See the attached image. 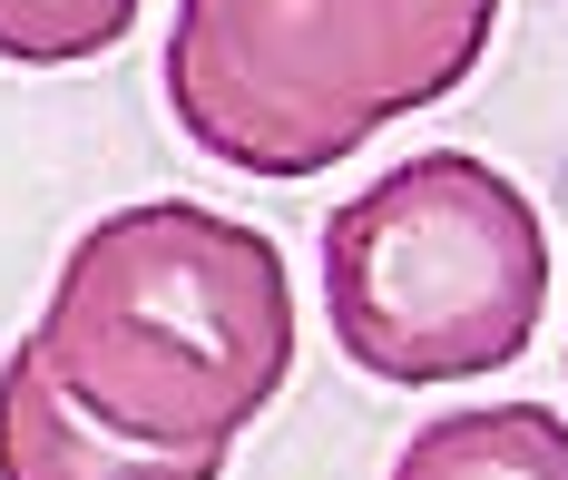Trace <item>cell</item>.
I'll list each match as a JSON object with an SVG mask.
<instances>
[{"label":"cell","mask_w":568,"mask_h":480,"mask_svg":"<svg viewBox=\"0 0 568 480\" xmlns=\"http://www.w3.org/2000/svg\"><path fill=\"white\" fill-rule=\"evenodd\" d=\"M20 344L118 441L235 451V431L294 372V275L265 226L196 196H148L59 255Z\"/></svg>","instance_id":"cell-1"},{"label":"cell","mask_w":568,"mask_h":480,"mask_svg":"<svg viewBox=\"0 0 568 480\" xmlns=\"http://www.w3.org/2000/svg\"><path fill=\"white\" fill-rule=\"evenodd\" d=\"M500 0H176L168 119L245 177H324L432 99L470 89Z\"/></svg>","instance_id":"cell-2"},{"label":"cell","mask_w":568,"mask_h":480,"mask_svg":"<svg viewBox=\"0 0 568 480\" xmlns=\"http://www.w3.org/2000/svg\"><path fill=\"white\" fill-rule=\"evenodd\" d=\"M324 324L353 372L442 392L500 372L549 324V226L470 147H422L324 216Z\"/></svg>","instance_id":"cell-3"},{"label":"cell","mask_w":568,"mask_h":480,"mask_svg":"<svg viewBox=\"0 0 568 480\" xmlns=\"http://www.w3.org/2000/svg\"><path fill=\"white\" fill-rule=\"evenodd\" d=\"M0 480H226V451H148L118 441L59 392L30 344L0 354Z\"/></svg>","instance_id":"cell-4"},{"label":"cell","mask_w":568,"mask_h":480,"mask_svg":"<svg viewBox=\"0 0 568 480\" xmlns=\"http://www.w3.org/2000/svg\"><path fill=\"white\" fill-rule=\"evenodd\" d=\"M393 480H568V421L549 402H460L393 451Z\"/></svg>","instance_id":"cell-5"},{"label":"cell","mask_w":568,"mask_h":480,"mask_svg":"<svg viewBox=\"0 0 568 480\" xmlns=\"http://www.w3.org/2000/svg\"><path fill=\"white\" fill-rule=\"evenodd\" d=\"M148 0H0V60L10 69H79L109 60Z\"/></svg>","instance_id":"cell-6"}]
</instances>
